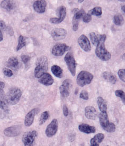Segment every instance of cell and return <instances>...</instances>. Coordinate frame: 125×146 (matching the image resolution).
<instances>
[{"mask_svg": "<svg viewBox=\"0 0 125 146\" xmlns=\"http://www.w3.org/2000/svg\"><path fill=\"white\" fill-rule=\"evenodd\" d=\"M103 78L107 82H110L111 84H115L117 82V78L112 73L109 72H105L103 74Z\"/></svg>", "mask_w": 125, "mask_h": 146, "instance_id": "cell-25", "label": "cell"}, {"mask_svg": "<svg viewBox=\"0 0 125 146\" xmlns=\"http://www.w3.org/2000/svg\"><path fill=\"white\" fill-rule=\"evenodd\" d=\"M62 110H63V114L65 117H67L68 115V109L67 108V106L66 105L64 104L62 107Z\"/></svg>", "mask_w": 125, "mask_h": 146, "instance_id": "cell-42", "label": "cell"}, {"mask_svg": "<svg viewBox=\"0 0 125 146\" xmlns=\"http://www.w3.org/2000/svg\"><path fill=\"white\" fill-rule=\"evenodd\" d=\"M37 136V132L35 130L26 132L22 137V141L24 146H33Z\"/></svg>", "mask_w": 125, "mask_h": 146, "instance_id": "cell-7", "label": "cell"}, {"mask_svg": "<svg viewBox=\"0 0 125 146\" xmlns=\"http://www.w3.org/2000/svg\"><path fill=\"white\" fill-rule=\"evenodd\" d=\"M104 139V135L103 133H98L90 140V146H99V144L102 142Z\"/></svg>", "mask_w": 125, "mask_h": 146, "instance_id": "cell-22", "label": "cell"}, {"mask_svg": "<svg viewBox=\"0 0 125 146\" xmlns=\"http://www.w3.org/2000/svg\"><path fill=\"white\" fill-rule=\"evenodd\" d=\"M93 79V75L86 71H81L77 75L76 82L78 85L84 87L86 85L90 84Z\"/></svg>", "mask_w": 125, "mask_h": 146, "instance_id": "cell-5", "label": "cell"}, {"mask_svg": "<svg viewBox=\"0 0 125 146\" xmlns=\"http://www.w3.org/2000/svg\"><path fill=\"white\" fill-rule=\"evenodd\" d=\"M22 92L18 88H13L8 92L6 96L8 104L14 106L19 102L21 98Z\"/></svg>", "mask_w": 125, "mask_h": 146, "instance_id": "cell-4", "label": "cell"}, {"mask_svg": "<svg viewBox=\"0 0 125 146\" xmlns=\"http://www.w3.org/2000/svg\"><path fill=\"white\" fill-rule=\"evenodd\" d=\"M78 43L81 48L86 52H89L91 50V46L88 38L84 35H82L78 39Z\"/></svg>", "mask_w": 125, "mask_h": 146, "instance_id": "cell-13", "label": "cell"}, {"mask_svg": "<svg viewBox=\"0 0 125 146\" xmlns=\"http://www.w3.org/2000/svg\"><path fill=\"white\" fill-rule=\"evenodd\" d=\"M125 5H123V6L122 7V11H123V12H124V13H125Z\"/></svg>", "mask_w": 125, "mask_h": 146, "instance_id": "cell-44", "label": "cell"}, {"mask_svg": "<svg viewBox=\"0 0 125 146\" xmlns=\"http://www.w3.org/2000/svg\"><path fill=\"white\" fill-rule=\"evenodd\" d=\"M59 122L57 119H54L51 121L47 127L45 133L47 137L48 138H52L54 135H55L58 131Z\"/></svg>", "mask_w": 125, "mask_h": 146, "instance_id": "cell-9", "label": "cell"}, {"mask_svg": "<svg viewBox=\"0 0 125 146\" xmlns=\"http://www.w3.org/2000/svg\"><path fill=\"white\" fill-rule=\"evenodd\" d=\"M115 94L117 97L122 99V101L125 104V95L124 92L122 91V90H117L115 92Z\"/></svg>", "mask_w": 125, "mask_h": 146, "instance_id": "cell-33", "label": "cell"}, {"mask_svg": "<svg viewBox=\"0 0 125 146\" xmlns=\"http://www.w3.org/2000/svg\"><path fill=\"white\" fill-rule=\"evenodd\" d=\"M72 26H73V30L74 31H76L78 28V21L73 19Z\"/></svg>", "mask_w": 125, "mask_h": 146, "instance_id": "cell-40", "label": "cell"}, {"mask_svg": "<svg viewBox=\"0 0 125 146\" xmlns=\"http://www.w3.org/2000/svg\"><path fill=\"white\" fill-rule=\"evenodd\" d=\"M99 117L100 124L105 131L109 133H112L115 131L116 125L114 123L109 122L107 112H101L100 113Z\"/></svg>", "mask_w": 125, "mask_h": 146, "instance_id": "cell-3", "label": "cell"}, {"mask_svg": "<svg viewBox=\"0 0 125 146\" xmlns=\"http://www.w3.org/2000/svg\"><path fill=\"white\" fill-rule=\"evenodd\" d=\"M80 98L84 100H88L89 98L88 92L86 91H82L80 94Z\"/></svg>", "mask_w": 125, "mask_h": 146, "instance_id": "cell-36", "label": "cell"}, {"mask_svg": "<svg viewBox=\"0 0 125 146\" xmlns=\"http://www.w3.org/2000/svg\"><path fill=\"white\" fill-rule=\"evenodd\" d=\"M38 109H33L27 114L25 119V125L26 127H30L33 123L35 117L38 112Z\"/></svg>", "mask_w": 125, "mask_h": 146, "instance_id": "cell-17", "label": "cell"}, {"mask_svg": "<svg viewBox=\"0 0 125 146\" xmlns=\"http://www.w3.org/2000/svg\"><path fill=\"white\" fill-rule=\"evenodd\" d=\"M51 70H52L53 74L56 77L61 78L63 76V72H62V69L59 66L53 65L51 67Z\"/></svg>", "mask_w": 125, "mask_h": 146, "instance_id": "cell-26", "label": "cell"}, {"mask_svg": "<svg viewBox=\"0 0 125 146\" xmlns=\"http://www.w3.org/2000/svg\"><path fill=\"white\" fill-rule=\"evenodd\" d=\"M114 22L117 26H122L124 23V19L122 15L117 14L114 17Z\"/></svg>", "mask_w": 125, "mask_h": 146, "instance_id": "cell-27", "label": "cell"}, {"mask_svg": "<svg viewBox=\"0 0 125 146\" xmlns=\"http://www.w3.org/2000/svg\"><path fill=\"white\" fill-rule=\"evenodd\" d=\"M38 82L45 86H50L53 84L54 79L49 73H45L39 78Z\"/></svg>", "mask_w": 125, "mask_h": 146, "instance_id": "cell-19", "label": "cell"}, {"mask_svg": "<svg viewBox=\"0 0 125 146\" xmlns=\"http://www.w3.org/2000/svg\"><path fill=\"white\" fill-rule=\"evenodd\" d=\"M90 39L92 42V44L93 45H94L95 46H96L98 43V38L96 36V33L94 32H92L90 33Z\"/></svg>", "mask_w": 125, "mask_h": 146, "instance_id": "cell-32", "label": "cell"}, {"mask_svg": "<svg viewBox=\"0 0 125 146\" xmlns=\"http://www.w3.org/2000/svg\"><path fill=\"white\" fill-rule=\"evenodd\" d=\"M48 61L46 56H43L38 58L36 62V67L35 69V76L39 78L48 70Z\"/></svg>", "mask_w": 125, "mask_h": 146, "instance_id": "cell-2", "label": "cell"}, {"mask_svg": "<svg viewBox=\"0 0 125 146\" xmlns=\"http://www.w3.org/2000/svg\"><path fill=\"white\" fill-rule=\"evenodd\" d=\"M85 14V11L83 9H81L80 10H78L76 13H75L74 15L73 18L75 20H76L77 21H79V20L82 18L83 16Z\"/></svg>", "mask_w": 125, "mask_h": 146, "instance_id": "cell-31", "label": "cell"}, {"mask_svg": "<svg viewBox=\"0 0 125 146\" xmlns=\"http://www.w3.org/2000/svg\"><path fill=\"white\" fill-rule=\"evenodd\" d=\"M7 66L13 70H17L18 68L19 62L18 59L15 57H11L8 59Z\"/></svg>", "mask_w": 125, "mask_h": 146, "instance_id": "cell-24", "label": "cell"}, {"mask_svg": "<svg viewBox=\"0 0 125 146\" xmlns=\"http://www.w3.org/2000/svg\"><path fill=\"white\" fill-rule=\"evenodd\" d=\"M57 13L59 15V18H51L50 22L53 24H59L62 22L66 16V9L64 6L59 7L57 10Z\"/></svg>", "mask_w": 125, "mask_h": 146, "instance_id": "cell-11", "label": "cell"}, {"mask_svg": "<svg viewBox=\"0 0 125 146\" xmlns=\"http://www.w3.org/2000/svg\"><path fill=\"white\" fill-rule=\"evenodd\" d=\"M125 72L124 69L119 70L118 72V76L123 82H125Z\"/></svg>", "mask_w": 125, "mask_h": 146, "instance_id": "cell-35", "label": "cell"}, {"mask_svg": "<svg viewBox=\"0 0 125 146\" xmlns=\"http://www.w3.org/2000/svg\"><path fill=\"white\" fill-rule=\"evenodd\" d=\"M49 117V113L48 111H45L44 112H43L41 113V117L39 118V124L40 125H41L45 123L46 122V121L48 120Z\"/></svg>", "mask_w": 125, "mask_h": 146, "instance_id": "cell-29", "label": "cell"}, {"mask_svg": "<svg viewBox=\"0 0 125 146\" xmlns=\"http://www.w3.org/2000/svg\"><path fill=\"white\" fill-rule=\"evenodd\" d=\"M5 29L6 32H7L10 36H13V35H14V31H13V30L12 28L11 27H10V26L6 27V28H5Z\"/></svg>", "mask_w": 125, "mask_h": 146, "instance_id": "cell-41", "label": "cell"}, {"mask_svg": "<svg viewBox=\"0 0 125 146\" xmlns=\"http://www.w3.org/2000/svg\"><path fill=\"white\" fill-rule=\"evenodd\" d=\"M6 28L5 23L3 21L1 20L0 21V41H2L3 39V36L2 34V31L4 30Z\"/></svg>", "mask_w": 125, "mask_h": 146, "instance_id": "cell-34", "label": "cell"}, {"mask_svg": "<svg viewBox=\"0 0 125 146\" xmlns=\"http://www.w3.org/2000/svg\"><path fill=\"white\" fill-rule=\"evenodd\" d=\"M1 7L7 12H15L17 9V4L14 1L4 0L2 1Z\"/></svg>", "mask_w": 125, "mask_h": 146, "instance_id": "cell-15", "label": "cell"}, {"mask_svg": "<svg viewBox=\"0 0 125 146\" xmlns=\"http://www.w3.org/2000/svg\"><path fill=\"white\" fill-rule=\"evenodd\" d=\"M69 49L70 47L65 44H56L53 48L52 52L53 55L55 56H62Z\"/></svg>", "mask_w": 125, "mask_h": 146, "instance_id": "cell-12", "label": "cell"}, {"mask_svg": "<svg viewBox=\"0 0 125 146\" xmlns=\"http://www.w3.org/2000/svg\"></svg>", "mask_w": 125, "mask_h": 146, "instance_id": "cell-46", "label": "cell"}, {"mask_svg": "<svg viewBox=\"0 0 125 146\" xmlns=\"http://www.w3.org/2000/svg\"><path fill=\"white\" fill-rule=\"evenodd\" d=\"M67 35V31L62 28H55L51 32L52 38L56 41H59L65 38Z\"/></svg>", "mask_w": 125, "mask_h": 146, "instance_id": "cell-14", "label": "cell"}, {"mask_svg": "<svg viewBox=\"0 0 125 146\" xmlns=\"http://www.w3.org/2000/svg\"><path fill=\"white\" fill-rule=\"evenodd\" d=\"M85 115L88 119L94 120L98 117V113L94 107L86 106L85 109Z\"/></svg>", "mask_w": 125, "mask_h": 146, "instance_id": "cell-18", "label": "cell"}, {"mask_svg": "<svg viewBox=\"0 0 125 146\" xmlns=\"http://www.w3.org/2000/svg\"><path fill=\"white\" fill-rule=\"evenodd\" d=\"M22 131L20 125H15L6 128L4 130V134L7 137H15L20 135Z\"/></svg>", "mask_w": 125, "mask_h": 146, "instance_id": "cell-10", "label": "cell"}, {"mask_svg": "<svg viewBox=\"0 0 125 146\" xmlns=\"http://www.w3.org/2000/svg\"><path fill=\"white\" fill-rule=\"evenodd\" d=\"M3 72L5 76H6L8 77H10L13 75V72L11 70L7 68H4L3 70Z\"/></svg>", "mask_w": 125, "mask_h": 146, "instance_id": "cell-37", "label": "cell"}, {"mask_svg": "<svg viewBox=\"0 0 125 146\" xmlns=\"http://www.w3.org/2000/svg\"><path fill=\"white\" fill-rule=\"evenodd\" d=\"M77 2H78V3H81L83 2L84 1H83V0H82V1H77Z\"/></svg>", "mask_w": 125, "mask_h": 146, "instance_id": "cell-45", "label": "cell"}, {"mask_svg": "<svg viewBox=\"0 0 125 146\" xmlns=\"http://www.w3.org/2000/svg\"><path fill=\"white\" fill-rule=\"evenodd\" d=\"M47 7V2L44 0L36 1L33 3L34 10L38 13H43L46 11Z\"/></svg>", "mask_w": 125, "mask_h": 146, "instance_id": "cell-16", "label": "cell"}, {"mask_svg": "<svg viewBox=\"0 0 125 146\" xmlns=\"http://www.w3.org/2000/svg\"><path fill=\"white\" fill-rule=\"evenodd\" d=\"M21 58L22 62L25 64H27L28 62H29L30 60V57L28 55H22Z\"/></svg>", "mask_w": 125, "mask_h": 146, "instance_id": "cell-39", "label": "cell"}, {"mask_svg": "<svg viewBox=\"0 0 125 146\" xmlns=\"http://www.w3.org/2000/svg\"><path fill=\"white\" fill-rule=\"evenodd\" d=\"M5 86V84L3 82H0V92L3 90Z\"/></svg>", "mask_w": 125, "mask_h": 146, "instance_id": "cell-43", "label": "cell"}, {"mask_svg": "<svg viewBox=\"0 0 125 146\" xmlns=\"http://www.w3.org/2000/svg\"><path fill=\"white\" fill-rule=\"evenodd\" d=\"M78 129L80 131L86 134L93 133L96 131V127L85 123L80 124L78 125Z\"/></svg>", "mask_w": 125, "mask_h": 146, "instance_id": "cell-21", "label": "cell"}, {"mask_svg": "<svg viewBox=\"0 0 125 146\" xmlns=\"http://www.w3.org/2000/svg\"><path fill=\"white\" fill-rule=\"evenodd\" d=\"M72 86V82L70 79H66L59 87V92L62 98H67L70 95V88Z\"/></svg>", "mask_w": 125, "mask_h": 146, "instance_id": "cell-8", "label": "cell"}, {"mask_svg": "<svg viewBox=\"0 0 125 146\" xmlns=\"http://www.w3.org/2000/svg\"><path fill=\"white\" fill-rule=\"evenodd\" d=\"M88 14L92 15H96L97 17H100L102 15V9L100 7H96L91 10L88 11Z\"/></svg>", "mask_w": 125, "mask_h": 146, "instance_id": "cell-28", "label": "cell"}, {"mask_svg": "<svg viewBox=\"0 0 125 146\" xmlns=\"http://www.w3.org/2000/svg\"><path fill=\"white\" fill-rule=\"evenodd\" d=\"M26 44V38L23 36H20L19 38L18 44L17 47V51H19L25 47Z\"/></svg>", "mask_w": 125, "mask_h": 146, "instance_id": "cell-30", "label": "cell"}, {"mask_svg": "<svg viewBox=\"0 0 125 146\" xmlns=\"http://www.w3.org/2000/svg\"><path fill=\"white\" fill-rule=\"evenodd\" d=\"M83 21L85 23H88L90 22L92 20V16L91 15H89L88 13L87 14H85L83 16V17L82 18Z\"/></svg>", "mask_w": 125, "mask_h": 146, "instance_id": "cell-38", "label": "cell"}, {"mask_svg": "<svg viewBox=\"0 0 125 146\" xmlns=\"http://www.w3.org/2000/svg\"><path fill=\"white\" fill-rule=\"evenodd\" d=\"M65 61L66 63L67 68L69 70L72 75L75 76L76 74V61L73 55L71 52H67L65 56Z\"/></svg>", "mask_w": 125, "mask_h": 146, "instance_id": "cell-6", "label": "cell"}, {"mask_svg": "<svg viewBox=\"0 0 125 146\" xmlns=\"http://www.w3.org/2000/svg\"><path fill=\"white\" fill-rule=\"evenodd\" d=\"M0 108L6 112L9 111V104L3 90L0 92Z\"/></svg>", "mask_w": 125, "mask_h": 146, "instance_id": "cell-20", "label": "cell"}, {"mask_svg": "<svg viewBox=\"0 0 125 146\" xmlns=\"http://www.w3.org/2000/svg\"><path fill=\"white\" fill-rule=\"evenodd\" d=\"M107 36L105 34L100 35L98 43L96 49V56L103 61H108L111 59L110 53L108 51L105 47V41Z\"/></svg>", "mask_w": 125, "mask_h": 146, "instance_id": "cell-1", "label": "cell"}, {"mask_svg": "<svg viewBox=\"0 0 125 146\" xmlns=\"http://www.w3.org/2000/svg\"><path fill=\"white\" fill-rule=\"evenodd\" d=\"M97 103L101 112H107V104L105 100H104L102 97L99 96L97 99Z\"/></svg>", "mask_w": 125, "mask_h": 146, "instance_id": "cell-23", "label": "cell"}]
</instances>
